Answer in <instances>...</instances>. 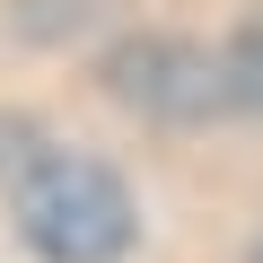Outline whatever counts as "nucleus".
<instances>
[{"instance_id": "nucleus-1", "label": "nucleus", "mask_w": 263, "mask_h": 263, "mask_svg": "<svg viewBox=\"0 0 263 263\" xmlns=\"http://www.w3.org/2000/svg\"><path fill=\"white\" fill-rule=\"evenodd\" d=\"M9 202H18V228L44 263H123L132 246V193L105 158H79V149H9Z\"/></svg>"}, {"instance_id": "nucleus-2", "label": "nucleus", "mask_w": 263, "mask_h": 263, "mask_svg": "<svg viewBox=\"0 0 263 263\" xmlns=\"http://www.w3.org/2000/svg\"><path fill=\"white\" fill-rule=\"evenodd\" d=\"M105 79H114L123 105H149V114H167V123H202V114L228 105V70H219L202 44H167V35L123 44V53L105 62Z\"/></svg>"}, {"instance_id": "nucleus-3", "label": "nucleus", "mask_w": 263, "mask_h": 263, "mask_svg": "<svg viewBox=\"0 0 263 263\" xmlns=\"http://www.w3.org/2000/svg\"><path fill=\"white\" fill-rule=\"evenodd\" d=\"M219 70H228V105H246V114H263V9L228 35V53H219Z\"/></svg>"}, {"instance_id": "nucleus-4", "label": "nucleus", "mask_w": 263, "mask_h": 263, "mask_svg": "<svg viewBox=\"0 0 263 263\" xmlns=\"http://www.w3.org/2000/svg\"><path fill=\"white\" fill-rule=\"evenodd\" d=\"M254 263H263V237H254Z\"/></svg>"}]
</instances>
